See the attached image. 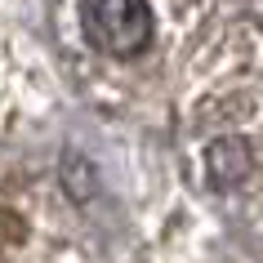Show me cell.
<instances>
[{
  "instance_id": "cell-1",
  "label": "cell",
  "mask_w": 263,
  "mask_h": 263,
  "mask_svg": "<svg viewBox=\"0 0 263 263\" xmlns=\"http://www.w3.org/2000/svg\"><path fill=\"white\" fill-rule=\"evenodd\" d=\"M81 27L94 49L111 58H134L152 41V5L147 0H85Z\"/></svg>"
},
{
  "instance_id": "cell-2",
  "label": "cell",
  "mask_w": 263,
  "mask_h": 263,
  "mask_svg": "<svg viewBox=\"0 0 263 263\" xmlns=\"http://www.w3.org/2000/svg\"><path fill=\"white\" fill-rule=\"evenodd\" d=\"M250 174V147L241 139H219L210 143V179L219 187H236Z\"/></svg>"
}]
</instances>
